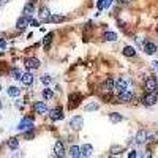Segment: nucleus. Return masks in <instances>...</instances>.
<instances>
[{
  "mask_svg": "<svg viewBox=\"0 0 158 158\" xmlns=\"http://www.w3.org/2000/svg\"><path fill=\"white\" fill-rule=\"evenodd\" d=\"M128 86H130V79H125V78H118L116 79V84H114V90L118 93L125 92V90H128Z\"/></svg>",
  "mask_w": 158,
  "mask_h": 158,
  "instance_id": "nucleus-1",
  "label": "nucleus"
},
{
  "mask_svg": "<svg viewBox=\"0 0 158 158\" xmlns=\"http://www.w3.org/2000/svg\"><path fill=\"white\" fill-rule=\"evenodd\" d=\"M157 89H158L157 79L154 76H149L147 79H145V82H144V90L149 93V92H157Z\"/></svg>",
  "mask_w": 158,
  "mask_h": 158,
  "instance_id": "nucleus-2",
  "label": "nucleus"
},
{
  "mask_svg": "<svg viewBox=\"0 0 158 158\" xmlns=\"http://www.w3.org/2000/svg\"><path fill=\"white\" fill-rule=\"evenodd\" d=\"M134 98V95L131 90H125V92H122V93H118L117 95V103H130V101H133Z\"/></svg>",
  "mask_w": 158,
  "mask_h": 158,
  "instance_id": "nucleus-3",
  "label": "nucleus"
},
{
  "mask_svg": "<svg viewBox=\"0 0 158 158\" xmlns=\"http://www.w3.org/2000/svg\"><path fill=\"white\" fill-rule=\"evenodd\" d=\"M84 125V118L81 116H75L70 118V128L75 130V131H78V130H81Z\"/></svg>",
  "mask_w": 158,
  "mask_h": 158,
  "instance_id": "nucleus-4",
  "label": "nucleus"
},
{
  "mask_svg": "<svg viewBox=\"0 0 158 158\" xmlns=\"http://www.w3.org/2000/svg\"><path fill=\"white\" fill-rule=\"evenodd\" d=\"M24 65H25V68L27 70H37V68H40V60L38 59H35V57H29V59H25V62H24Z\"/></svg>",
  "mask_w": 158,
  "mask_h": 158,
  "instance_id": "nucleus-5",
  "label": "nucleus"
},
{
  "mask_svg": "<svg viewBox=\"0 0 158 158\" xmlns=\"http://www.w3.org/2000/svg\"><path fill=\"white\" fill-rule=\"evenodd\" d=\"M157 100H158L157 92H149V93L142 98V103H144L145 106H154V104L157 103Z\"/></svg>",
  "mask_w": 158,
  "mask_h": 158,
  "instance_id": "nucleus-6",
  "label": "nucleus"
},
{
  "mask_svg": "<svg viewBox=\"0 0 158 158\" xmlns=\"http://www.w3.org/2000/svg\"><path fill=\"white\" fill-rule=\"evenodd\" d=\"M19 131H25V130H33V120L32 118H22L18 125Z\"/></svg>",
  "mask_w": 158,
  "mask_h": 158,
  "instance_id": "nucleus-7",
  "label": "nucleus"
},
{
  "mask_svg": "<svg viewBox=\"0 0 158 158\" xmlns=\"http://www.w3.org/2000/svg\"><path fill=\"white\" fill-rule=\"evenodd\" d=\"M30 19H32V18H27V16H22V18H19L18 21H16V29H18V30H24L25 27L30 25Z\"/></svg>",
  "mask_w": 158,
  "mask_h": 158,
  "instance_id": "nucleus-8",
  "label": "nucleus"
},
{
  "mask_svg": "<svg viewBox=\"0 0 158 158\" xmlns=\"http://www.w3.org/2000/svg\"><path fill=\"white\" fill-rule=\"evenodd\" d=\"M79 100H81V95H79V93H70V97H68V108L75 109L76 106L79 104Z\"/></svg>",
  "mask_w": 158,
  "mask_h": 158,
  "instance_id": "nucleus-9",
  "label": "nucleus"
},
{
  "mask_svg": "<svg viewBox=\"0 0 158 158\" xmlns=\"http://www.w3.org/2000/svg\"><path fill=\"white\" fill-rule=\"evenodd\" d=\"M33 109H35L37 114H49V111H48V106L44 101H38V103L33 104Z\"/></svg>",
  "mask_w": 158,
  "mask_h": 158,
  "instance_id": "nucleus-10",
  "label": "nucleus"
},
{
  "mask_svg": "<svg viewBox=\"0 0 158 158\" xmlns=\"http://www.w3.org/2000/svg\"><path fill=\"white\" fill-rule=\"evenodd\" d=\"M134 139H136L138 144H145V142H147V139H149V133L145 131V130H139L138 134L134 136Z\"/></svg>",
  "mask_w": 158,
  "mask_h": 158,
  "instance_id": "nucleus-11",
  "label": "nucleus"
},
{
  "mask_svg": "<svg viewBox=\"0 0 158 158\" xmlns=\"http://www.w3.org/2000/svg\"><path fill=\"white\" fill-rule=\"evenodd\" d=\"M49 118L51 120H62L63 118V112H62V109L60 108H55V109H51L49 111Z\"/></svg>",
  "mask_w": 158,
  "mask_h": 158,
  "instance_id": "nucleus-12",
  "label": "nucleus"
},
{
  "mask_svg": "<svg viewBox=\"0 0 158 158\" xmlns=\"http://www.w3.org/2000/svg\"><path fill=\"white\" fill-rule=\"evenodd\" d=\"M38 16H40V21L41 22H49L51 18H52V14H51V11L48 8H41L40 13H38Z\"/></svg>",
  "mask_w": 158,
  "mask_h": 158,
  "instance_id": "nucleus-13",
  "label": "nucleus"
},
{
  "mask_svg": "<svg viewBox=\"0 0 158 158\" xmlns=\"http://www.w3.org/2000/svg\"><path fill=\"white\" fill-rule=\"evenodd\" d=\"M114 84H116V81L114 79H111V78H108L106 79V81L103 82V86H101V90H103V92H112V90H114Z\"/></svg>",
  "mask_w": 158,
  "mask_h": 158,
  "instance_id": "nucleus-14",
  "label": "nucleus"
},
{
  "mask_svg": "<svg viewBox=\"0 0 158 158\" xmlns=\"http://www.w3.org/2000/svg\"><path fill=\"white\" fill-rule=\"evenodd\" d=\"M92 155H93V147L90 144H84L82 147H81V157L89 158V157H92Z\"/></svg>",
  "mask_w": 158,
  "mask_h": 158,
  "instance_id": "nucleus-15",
  "label": "nucleus"
},
{
  "mask_svg": "<svg viewBox=\"0 0 158 158\" xmlns=\"http://www.w3.org/2000/svg\"><path fill=\"white\" fill-rule=\"evenodd\" d=\"M54 155L55 157H63L65 155V147H63V142H59L54 145Z\"/></svg>",
  "mask_w": 158,
  "mask_h": 158,
  "instance_id": "nucleus-16",
  "label": "nucleus"
},
{
  "mask_svg": "<svg viewBox=\"0 0 158 158\" xmlns=\"http://www.w3.org/2000/svg\"><path fill=\"white\" fill-rule=\"evenodd\" d=\"M21 82H22V84H25V86H30V84L33 82V75H32V71H30V70L27 71V73H24V75H22Z\"/></svg>",
  "mask_w": 158,
  "mask_h": 158,
  "instance_id": "nucleus-17",
  "label": "nucleus"
},
{
  "mask_svg": "<svg viewBox=\"0 0 158 158\" xmlns=\"http://www.w3.org/2000/svg\"><path fill=\"white\" fill-rule=\"evenodd\" d=\"M144 51H145V54H149V55H152V54H155V52H157V44H154V43H150V41H147V43H144Z\"/></svg>",
  "mask_w": 158,
  "mask_h": 158,
  "instance_id": "nucleus-18",
  "label": "nucleus"
},
{
  "mask_svg": "<svg viewBox=\"0 0 158 158\" xmlns=\"http://www.w3.org/2000/svg\"><path fill=\"white\" fill-rule=\"evenodd\" d=\"M7 147L11 149V150H16L19 147V139H16V138H10L7 141Z\"/></svg>",
  "mask_w": 158,
  "mask_h": 158,
  "instance_id": "nucleus-19",
  "label": "nucleus"
},
{
  "mask_svg": "<svg viewBox=\"0 0 158 158\" xmlns=\"http://www.w3.org/2000/svg\"><path fill=\"white\" fill-rule=\"evenodd\" d=\"M122 52H123L125 57H134V55H136V49H134L133 46H125Z\"/></svg>",
  "mask_w": 158,
  "mask_h": 158,
  "instance_id": "nucleus-20",
  "label": "nucleus"
},
{
  "mask_svg": "<svg viewBox=\"0 0 158 158\" xmlns=\"http://www.w3.org/2000/svg\"><path fill=\"white\" fill-rule=\"evenodd\" d=\"M68 154L73 158H79V157H81V147H78V145H71L70 150H68Z\"/></svg>",
  "mask_w": 158,
  "mask_h": 158,
  "instance_id": "nucleus-21",
  "label": "nucleus"
},
{
  "mask_svg": "<svg viewBox=\"0 0 158 158\" xmlns=\"http://www.w3.org/2000/svg\"><path fill=\"white\" fill-rule=\"evenodd\" d=\"M22 13H24V16H27V18H32V14H33V3H27L24 10H22Z\"/></svg>",
  "mask_w": 158,
  "mask_h": 158,
  "instance_id": "nucleus-22",
  "label": "nucleus"
},
{
  "mask_svg": "<svg viewBox=\"0 0 158 158\" xmlns=\"http://www.w3.org/2000/svg\"><path fill=\"white\" fill-rule=\"evenodd\" d=\"M109 120H111L112 123H118V122L123 120V117L118 114V112H111V114H109Z\"/></svg>",
  "mask_w": 158,
  "mask_h": 158,
  "instance_id": "nucleus-23",
  "label": "nucleus"
},
{
  "mask_svg": "<svg viewBox=\"0 0 158 158\" xmlns=\"http://www.w3.org/2000/svg\"><path fill=\"white\" fill-rule=\"evenodd\" d=\"M51 41H52V33H48V35L43 38V48H44V49H49Z\"/></svg>",
  "mask_w": 158,
  "mask_h": 158,
  "instance_id": "nucleus-24",
  "label": "nucleus"
},
{
  "mask_svg": "<svg viewBox=\"0 0 158 158\" xmlns=\"http://www.w3.org/2000/svg\"><path fill=\"white\" fill-rule=\"evenodd\" d=\"M10 75H11V78H14V79H18V81H21L24 73H21V70H18V68H13V70L10 71Z\"/></svg>",
  "mask_w": 158,
  "mask_h": 158,
  "instance_id": "nucleus-25",
  "label": "nucleus"
},
{
  "mask_svg": "<svg viewBox=\"0 0 158 158\" xmlns=\"http://www.w3.org/2000/svg\"><path fill=\"white\" fill-rule=\"evenodd\" d=\"M112 3V0H98V10H103V8H109Z\"/></svg>",
  "mask_w": 158,
  "mask_h": 158,
  "instance_id": "nucleus-26",
  "label": "nucleus"
},
{
  "mask_svg": "<svg viewBox=\"0 0 158 158\" xmlns=\"http://www.w3.org/2000/svg\"><path fill=\"white\" fill-rule=\"evenodd\" d=\"M103 38L106 40V41H116V40H117V35H116L114 32H106L104 35H103Z\"/></svg>",
  "mask_w": 158,
  "mask_h": 158,
  "instance_id": "nucleus-27",
  "label": "nucleus"
},
{
  "mask_svg": "<svg viewBox=\"0 0 158 158\" xmlns=\"http://www.w3.org/2000/svg\"><path fill=\"white\" fill-rule=\"evenodd\" d=\"M122 152H123L122 145H112V147H111V154H112V155H120Z\"/></svg>",
  "mask_w": 158,
  "mask_h": 158,
  "instance_id": "nucleus-28",
  "label": "nucleus"
},
{
  "mask_svg": "<svg viewBox=\"0 0 158 158\" xmlns=\"http://www.w3.org/2000/svg\"><path fill=\"white\" fill-rule=\"evenodd\" d=\"M43 97H44V100H51L54 97L52 90H51V89H43Z\"/></svg>",
  "mask_w": 158,
  "mask_h": 158,
  "instance_id": "nucleus-29",
  "label": "nucleus"
},
{
  "mask_svg": "<svg viewBox=\"0 0 158 158\" xmlns=\"http://www.w3.org/2000/svg\"><path fill=\"white\" fill-rule=\"evenodd\" d=\"M19 92H21V90L18 87H10L8 89V95H10V97H18Z\"/></svg>",
  "mask_w": 158,
  "mask_h": 158,
  "instance_id": "nucleus-30",
  "label": "nucleus"
},
{
  "mask_svg": "<svg viewBox=\"0 0 158 158\" xmlns=\"http://www.w3.org/2000/svg\"><path fill=\"white\" fill-rule=\"evenodd\" d=\"M51 21H52V22H63L65 18H63V16H60V14H54L52 18H51Z\"/></svg>",
  "mask_w": 158,
  "mask_h": 158,
  "instance_id": "nucleus-31",
  "label": "nucleus"
},
{
  "mask_svg": "<svg viewBox=\"0 0 158 158\" xmlns=\"http://www.w3.org/2000/svg\"><path fill=\"white\" fill-rule=\"evenodd\" d=\"M41 82L44 84V86L51 84V76H49V75H43V76H41Z\"/></svg>",
  "mask_w": 158,
  "mask_h": 158,
  "instance_id": "nucleus-32",
  "label": "nucleus"
},
{
  "mask_svg": "<svg viewBox=\"0 0 158 158\" xmlns=\"http://www.w3.org/2000/svg\"><path fill=\"white\" fill-rule=\"evenodd\" d=\"M98 109V104L97 103H92V104H87L86 106V111H97Z\"/></svg>",
  "mask_w": 158,
  "mask_h": 158,
  "instance_id": "nucleus-33",
  "label": "nucleus"
},
{
  "mask_svg": "<svg viewBox=\"0 0 158 158\" xmlns=\"http://www.w3.org/2000/svg\"><path fill=\"white\" fill-rule=\"evenodd\" d=\"M155 141H158V133H155V134H150V136H149V139H147V142H155Z\"/></svg>",
  "mask_w": 158,
  "mask_h": 158,
  "instance_id": "nucleus-34",
  "label": "nucleus"
},
{
  "mask_svg": "<svg viewBox=\"0 0 158 158\" xmlns=\"http://www.w3.org/2000/svg\"><path fill=\"white\" fill-rule=\"evenodd\" d=\"M33 136H35V134H33V131H32V130H29V131H27V133L24 134V138H25V139H32Z\"/></svg>",
  "mask_w": 158,
  "mask_h": 158,
  "instance_id": "nucleus-35",
  "label": "nucleus"
},
{
  "mask_svg": "<svg viewBox=\"0 0 158 158\" xmlns=\"http://www.w3.org/2000/svg\"><path fill=\"white\" fill-rule=\"evenodd\" d=\"M128 157H130V158H136V157H139V154H138L136 150H131V152L128 154Z\"/></svg>",
  "mask_w": 158,
  "mask_h": 158,
  "instance_id": "nucleus-36",
  "label": "nucleus"
},
{
  "mask_svg": "<svg viewBox=\"0 0 158 158\" xmlns=\"http://www.w3.org/2000/svg\"><path fill=\"white\" fill-rule=\"evenodd\" d=\"M5 48H7V43L3 40H0V49H5Z\"/></svg>",
  "mask_w": 158,
  "mask_h": 158,
  "instance_id": "nucleus-37",
  "label": "nucleus"
},
{
  "mask_svg": "<svg viewBox=\"0 0 158 158\" xmlns=\"http://www.w3.org/2000/svg\"><path fill=\"white\" fill-rule=\"evenodd\" d=\"M30 25H32V27H37V25H38V21H35V19H30Z\"/></svg>",
  "mask_w": 158,
  "mask_h": 158,
  "instance_id": "nucleus-38",
  "label": "nucleus"
},
{
  "mask_svg": "<svg viewBox=\"0 0 158 158\" xmlns=\"http://www.w3.org/2000/svg\"><path fill=\"white\" fill-rule=\"evenodd\" d=\"M120 3H123V5H127V3H131V2H134V0H118Z\"/></svg>",
  "mask_w": 158,
  "mask_h": 158,
  "instance_id": "nucleus-39",
  "label": "nucleus"
},
{
  "mask_svg": "<svg viewBox=\"0 0 158 158\" xmlns=\"http://www.w3.org/2000/svg\"><path fill=\"white\" fill-rule=\"evenodd\" d=\"M10 0H0V5H3V3H8Z\"/></svg>",
  "mask_w": 158,
  "mask_h": 158,
  "instance_id": "nucleus-40",
  "label": "nucleus"
},
{
  "mask_svg": "<svg viewBox=\"0 0 158 158\" xmlns=\"http://www.w3.org/2000/svg\"><path fill=\"white\" fill-rule=\"evenodd\" d=\"M152 63H154V66H155V68L158 70V62H152Z\"/></svg>",
  "mask_w": 158,
  "mask_h": 158,
  "instance_id": "nucleus-41",
  "label": "nucleus"
}]
</instances>
